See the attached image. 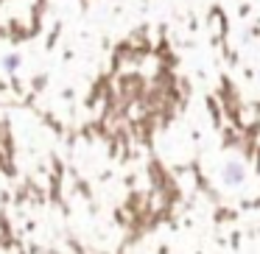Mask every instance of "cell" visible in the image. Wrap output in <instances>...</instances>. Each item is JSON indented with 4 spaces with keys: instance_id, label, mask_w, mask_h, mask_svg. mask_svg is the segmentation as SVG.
Instances as JSON below:
<instances>
[{
    "instance_id": "cell-1",
    "label": "cell",
    "mask_w": 260,
    "mask_h": 254,
    "mask_svg": "<svg viewBox=\"0 0 260 254\" xmlns=\"http://www.w3.org/2000/svg\"><path fill=\"white\" fill-rule=\"evenodd\" d=\"M243 179H246V170H243V165L241 162H226L224 165V182L230 187H238V185H243Z\"/></svg>"
}]
</instances>
